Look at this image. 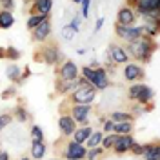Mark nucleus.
<instances>
[{
    "label": "nucleus",
    "instance_id": "obj_44",
    "mask_svg": "<svg viewBox=\"0 0 160 160\" xmlns=\"http://www.w3.org/2000/svg\"><path fill=\"white\" fill-rule=\"evenodd\" d=\"M102 24H104V18H98V20H97V26H95V33H97V31H100Z\"/></svg>",
    "mask_w": 160,
    "mask_h": 160
},
{
    "label": "nucleus",
    "instance_id": "obj_48",
    "mask_svg": "<svg viewBox=\"0 0 160 160\" xmlns=\"http://www.w3.org/2000/svg\"><path fill=\"white\" fill-rule=\"evenodd\" d=\"M73 2H75V4H80V2H82V0H73Z\"/></svg>",
    "mask_w": 160,
    "mask_h": 160
},
{
    "label": "nucleus",
    "instance_id": "obj_40",
    "mask_svg": "<svg viewBox=\"0 0 160 160\" xmlns=\"http://www.w3.org/2000/svg\"><path fill=\"white\" fill-rule=\"evenodd\" d=\"M129 153H133V155H142V144H138L137 140L133 142V146H131Z\"/></svg>",
    "mask_w": 160,
    "mask_h": 160
},
{
    "label": "nucleus",
    "instance_id": "obj_10",
    "mask_svg": "<svg viewBox=\"0 0 160 160\" xmlns=\"http://www.w3.org/2000/svg\"><path fill=\"white\" fill-rule=\"evenodd\" d=\"M115 33L122 42H133V40H138L140 38V33L137 26H120L115 22Z\"/></svg>",
    "mask_w": 160,
    "mask_h": 160
},
{
    "label": "nucleus",
    "instance_id": "obj_39",
    "mask_svg": "<svg viewBox=\"0 0 160 160\" xmlns=\"http://www.w3.org/2000/svg\"><path fill=\"white\" fill-rule=\"evenodd\" d=\"M113 126H115V122L111 118H106L104 120V131L102 133H113Z\"/></svg>",
    "mask_w": 160,
    "mask_h": 160
},
{
    "label": "nucleus",
    "instance_id": "obj_11",
    "mask_svg": "<svg viewBox=\"0 0 160 160\" xmlns=\"http://www.w3.org/2000/svg\"><path fill=\"white\" fill-rule=\"evenodd\" d=\"M51 18L46 20V22H42L40 26H37L35 29L31 31V40L35 42V44H42V42H46V40H49L51 37Z\"/></svg>",
    "mask_w": 160,
    "mask_h": 160
},
{
    "label": "nucleus",
    "instance_id": "obj_49",
    "mask_svg": "<svg viewBox=\"0 0 160 160\" xmlns=\"http://www.w3.org/2000/svg\"><path fill=\"white\" fill-rule=\"evenodd\" d=\"M51 160H58V158H51Z\"/></svg>",
    "mask_w": 160,
    "mask_h": 160
},
{
    "label": "nucleus",
    "instance_id": "obj_34",
    "mask_svg": "<svg viewBox=\"0 0 160 160\" xmlns=\"http://www.w3.org/2000/svg\"><path fill=\"white\" fill-rule=\"evenodd\" d=\"M11 122H13V113H2L0 115V133H2V129L8 128Z\"/></svg>",
    "mask_w": 160,
    "mask_h": 160
},
{
    "label": "nucleus",
    "instance_id": "obj_24",
    "mask_svg": "<svg viewBox=\"0 0 160 160\" xmlns=\"http://www.w3.org/2000/svg\"><path fill=\"white\" fill-rule=\"evenodd\" d=\"M13 24H15V17H13V13H11V11L0 9V29H9Z\"/></svg>",
    "mask_w": 160,
    "mask_h": 160
},
{
    "label": "nucleus",
    "instance_id": "obj_33",
    "mask_svg": "<svg viewBox=\"0 0 160 160\" xmlns=\"http://www.w3.org/2000/svg\"><path fill=\"white\" fill-rule=\"evenodd\" d=\"M104 153V149L100 148V146H97V148H89V149L86 151V158L88 160H97Z\"/></svg>",
    "mask_w": 160,
    "mask_h": 160
},
{
    "label": "nucleus",
    "instance_id": "obj_3",
    "mask_svg": "<svg viewBox=\"0 0 160 160\" xmlns=\"http://www.w3.org/2000/svg\"><path fill=\"white\" fill-rule=\"evenodd\" d=\"M78 86L66 98V104H93L97 98V89L84 77H78Z\"/></svg>",
    "mask_w": 160,
    "mask_h": 160
},
{
    "label": "nucleus",
    "instance_id": "obj_42",
    "mask_svg": "<svg viewBox=\"0 0 160 160\" xmlns=\"http://www.w3.org/2000/svg\"><path fill=\"white\" fill-rule=\"evenodd\" d=\"M69 26H71V28H73L75 31H78V28H80V17H75V18L71 20Z\"/></svg>",
    "mask_w": 160,
    "mask_h": 160
},
{
    "label": "nucleus",
    "instance_id": "obj_13",
    "mask_svg": "<svg viewBox=\"0 0 160 160\" xmlns=\"http://www.w3.org/2000/svg\"><path fill=\"white\" fill-rule=\"evenodd\" d=\"M133 142H135V138H133V133H131V135H118L111 149L115 151L117 155H124V153H129L131 146H133Z\"/></svg>",
    "mask_w": 160,
    "mask_h": 160
},
{
    "label": "nucleus",
    "instance_id": "obj_1",
    "mask_svg": "<svg viewBox=\"0 0 160 160\" xmlns=\"http://www.w3.org/2000/svg\"><path fill=\"white\" fill-rule=\"evenodd\" d=\"M126 51L129 55V58H133V62L137 64H149L153 53L157 51V40L155 38H146V37H140L138 40H133V42H128L126 46Z\"/></svg>",
    "mask_w": 160,
    "mask_h": 160
},
{
    "label": "nucleus",
    "instance_id": "obj_12",
    "mask_svg": "<svg viewBox=\"0 0 160 160\" xmlns=\"http://www.w3.org/2000/svg\"><path fill=\"white\" fill-rule=\"evenodd\" d=\"M77 122L73 120L69 113H60V118H58V129L62 133V137H71L75 129H77Z\"/></svg>",
    "mask_w": 160,
    "mask_h": 160
},
{
    "label": "nucleus",
    "instance_id": "obj_17",
    "mask_svg": "<svg viewBox=\"0 0 160 160\" xmlns=\"http://www.w3.org/2000/svg\"><path fill=\"white\" fill-rule=\"evenodd\" d=\"M77 86H78V80L57 78V80H55V93H57V95H69Z\"/></svg>",
    "mask_w": 160,
    "mask_h": 160
},
{
    "label": "nucleus",
    "instance_id": "obj_5",
    "mask_svg": "<svg viewBox=\"0 0 160 160\" xmlns=\"http://www.w3.org/2000/svg\"><path fill=\"white\" fill-rule=\"evenodd\" d=\"M64 104H66V102H64ZM66 106H69L68 113L73 117V120H75L77 124L88 126V118H89L91 111H93L91 104H66Z\"/></svg>",
    "mask_w": 160,
    "mask_h": 160
},
{
    "label": "nucleus",
    "instance_id": "obj_32",
    "mask_svg": "<svg viewBox=\"0 0 160 160\" xmlns=\"http://www.w3.org/2000/svg\"><path fill=\"white\" fill-rule=\"evenodd\" d=\"M20 55H22V53H20V51L15 48V46H9V48H6V58L11 60V62H17V60L20 58Z\"/></svg>",
    "mask_w": 160,
    "mask_h": 160
},
{
    "label": "nucleus",
    "instance_id": "obj_28",
    "mask_svg": "<svg viewBox=\"0 0 160 160\" xmlns=\"http://www.w3.org/2000/svg\"><path fill=\"white\" fill-rule=\"evenodd\" d=\"M117 133H106L104 137H102V142H100V148L104 151H109L113 148V144H115V140H117Z\"/></svg>",
    "mask_w": 160,
    "mask_h": 160
},
{
    "label": "nucleus",
    "instance_id": "obj_8",
    "mask_svg": "<svg viewBox=\"0 0 160 160\" xmlns=\"http://www.w3.org/2000/svg\"><path fill=\"white\" fill-rule=\"evenodd\" d=\"M108 57H109V62L111 64H128L129 62V55L126 48L122 44H117V42H111L109 48H108Z\"/></svg>",
    "mask_w": 160,
    "mask_h": 160
},
{
    "label": "nucleus",
    "instance_id": "obj_6",
    "mask_svg": "<svg viewBox=\"0 0 160 160\" xmlns=\"http://www.w3.org/2000/svg\"><path fill=\"white\" fill-rule=\"evenodd\" d=\"M86 151H88V148L84 144H77V142L69 140L66 144V148L62 149L60 157L64 160H84L86 158Z\"/></svg>",
    "mask_w": 160,
    "mask_h": 160
},
{
    "label": "nucleus",
    "instance_id": "obj_27",
    "mask_svg": "<svg viewBox=\"0 0 160 160\" xmlns=\"http://www.w3.org/2000/svg\"><path fill=\"white\" fill-rule=\"evenodd\" d=\"M144 88H146V84H144V82H135V84H131L129 89H128V98L133 100V102H137Z\"/></svg>",
    "mask_w": 160,
    "mask_h": 160
},
{
    "label": "nucleus",
    "instance_id": "obj_15",
    "mask_svg": "<svg viewBox=\"0 0 160 160\" xmlns=\"http://www.w3.org/2000/svg\"><path fill=\"white\" fill-rule=\"evenodd\" d=\"M135 22H137V13H135L133 8H128V6L120 8L118 15H117V24H120V26H135Z\"/></svg>",
    "mask_w": 160,
    "mask_h": 160
},
{
    "label": "nucleus",
    "instance_id": "obj_47",
    "mask_svg": "<svg viewBox=\"0 0 160 160\" xmlns=\"http://www.w3.org/2000/svg\"><path fill=\"white\" fill-rule=\"evenodd\" d=\"M20 160H31V157H22Z\"/></svg>",
    "mask_w": 160,
    "mask_h": 160
},
{
    "label": "nucleus",
    "instance_id": "obj_18",
    "mask_svg": "<svg viewBox=\"0 0 160 160\" xmlns=\"http://www.w3.org/2000/svg\"><path fill=\"white\" fill-rule=\"evenodd\" d=\"M53 0H33L29 15H51Z\"/></svg>",
    "mask_w": 160,
    "mask_h": 160
},
{
    "label": "nucleus",
    "instance_id": "obj_22",
    "mask_svg": "<svg viewBox=\"0 0 160 160\" xmlns=\"http://www.w3.org/2000/svg\"><path fill=\"white\" fill-rule=\"evenodd\" d=\"M153 98H155V91H153V88H149L146 84V88L142 89V93H140V97L137 102L142 104V106H149V104H153Z\"/></svg>",
    "mask_w": 160,
    "mask_h": 160
},
{
    "label": "nucleus",
    "instance_id": "obj_30",
    "mask_svg": "<svg viewBox=\"0 0 160 160\" xmlns=\"http://www.w3.org/2000/svg\"><path fill=\"white\" fill-rule=\"evenodd\" d=\"M13 118H17L18 122H28L29 120V113H28V109L22 104H18L15 108V111H13Z\"/></svg>",
    "mask_w": 160,
    "mask_h": 160
},
{
    "label": "nucleus",
    "instance_id": "obj_16",
    "mask_svg": "<svg viewBox=\"0 0 160 160\" xmlns=\"http://www.w3.org/2000/svg\"><path fill=\"white\" fill-rule=\"evenodd\" d=\"M142 157L146 160H160V144L158 140H153L149 144L142 146Z\"/></svg>",
    "mask_w": 160,
    "mask_h": 160
},
{
    "label": "nucleus",
    "instance_id": "obj_4",
    "mask_svg": "<svg viewBox=\"0 0 160 160\" xmlns=\"http://www.w3.org/2000/svg\"><path fill=\"white\" fill-rule=\"evenodd\" d=\"M82 77L89 82L91 86L95 88L97 91H104L109 88L111 80L109 75L104 68H91V66H84L82 68Z\"/></svg>",
    "mask_w": 160,
    "mask_h": 160
},
{
    "label": "nucleus",
    "instance_id": "obj_31",
    "mask_svg": "<svg viewBox=\"0 0 160 160\" xmlns=\"http://www.w3.org/2000/svg\"><path fill=\"white\" fill-rule=\"evenodd\" d=\"M44 138H46V135H44L42 128L38 124H33L31 126V142H44Z\"/></svg>",
    "mask_w": 160,
    "mask_h": 160
},
{
    "label": "nucleus",
    "instance_id": "obj_35",
    "mask_svg": "<svg viewBox=\"0 0 160 160\" xmlns=\"http://www.w3.org/2000/svg\"><path fill=\"white\" fill-rule=\"evenodd\" d=\"M75 33H77V31L73 29L71 26H66V28H62V38L66 40V42H69V40H73Z\"/></svg>",
    "mask_w": 160,
    "mask_h": 160
},
{
    "label": "nucleus",
    "instance_id": "obj_25",
    "mask_svg": "<svg viewBox=\"0 0 160 160\" xmlns=\"http://www.w3.org/2000/svg\"><path fill=\"white\" fill-rule=\"evenodd\" d=\"M109 118L113 122H133L135 120V115L129 113V111H113L109 115Z\"/></svg>",
    "mask_w": 160,
    "mask_h": 160
},
{
    "label": "nucleus",
    "instance_id": "obj_43",
    "mask_svg": "<svg viewBox=\"0 0 160 160\" xmlns=\"http://www.w3.org/2000/svg\"><path fill=\"white\" fill-rule=\"evenodd\" d=\"M0 160H11L9 153L8 151H0Z\"/></svg>",
    "mask_w": 160,
    "mask_h": 160
},
{
    "label": "nucleus",
    "instance_id": "obj_26",
    "mask_svg": "<svg viewBox=\"0 0 160 160\" xmlns=\"http://www.w3.org/2000/svg\"><path fill=\"white\" fill-rule=\"evenodd\" d=\"M6 75H8V78H9L13 84H20V75H22V69H20V66H17V64L13 62L11 66H8Z\"/></svg>",
    "mask_w": 160,
    "mask_h": 160
},
{
    "label": "nucleus",
    "instance_id": "obj_7",
    "mask_svg": "<svg viewBox=\"0 0 160 160\" xmlns=\"http://www.w3.org/2000/svg\"><path fill=\"white\" fill-rule=\"evenodd\" d=\"M124 78L128 80L129 84H135V82H142L146 78V69L142 68V64H137V62H128L124 66Z\"/></svg>",
    "mask_w": 160,
    "mask_h": 160
},
{
    "label": "nucleus",
    "instance_id": "obj_50",
    "mask_svg": "<svg viewBox=\"0 0 160 160\" xmlns=\"http://www.w3.org/2000/svg\"><path fill=\"white\" fill-rule=\"evenodd\" d=\"M0 144H2V138H0Z\"/></svg>",
    "mask_w": 160,
    "mask_h": 160
},
{
    "label": "nucleus",
    "instance_id": "obj_9",
    "mask_svg": "<svg viewBox=\"0 0 160 160\" xmlns=\"http://www.w3.org/2000/svg\"><path fill=\"white\" fill-rule=\"evenodd\" d=\"M57 78L77 80L78 78V66L73 60H64L60 64V68H57Z\"/></svg>",
    "mask_w": 160,
    "mask_h": 160
},
{
    "label": "nucleus",
    "instance_id": "obj_21",
    "mask_svg": "<svg viewBox=\"0 0 160 160\" xmlns=\"http://www.w3.org/2000/svg\"><path fill=\"white\" fill-rule=\"evenodd\" d=\"M133 129H135L133 122H115V126H113V133H117V135H131Z\"/></svg>",
    "mask_w": 160,
    "mask_h": 160
},
{
    "label": "nucleus",
    "instance_id": "obj_46",
    "mask_svg": "<svg viewBox=\"0 0 160 160\" xmlns=\"http://www.w3.org/2000/svg\"><path fill=\"white\" fill-rule=\"evenodd\" d=\"M6 58V48H0V60Z\"/></svg>",
    "mask_w": 160,
    "mask_h": 160
},
{
    "label": "nucleus",
    "instance_id": "obj_45",
    "mask_svg": "<svg viewBox=\"0 0 160 160\" xmlns=\"http://www.w3.org/2000/svg\"><path fill=\"white\" fill-rule=\"evenodd\" d=\"M137 2H138V0H126V6H128V8H135Z\"/></svg>",
    "mask_w": 160,
    "mask_h": 160
},
{
    "label": "nucleus",
    "instance_id": "obj_37",
    "mask_svg": "<svg viewBox=\"0 0 160 160\" xmlns=\"http://www.w3.org/2000/svg\"><path fill=\"white\" fill-rule=\"evenodd\" d=\"M0 9L13 11L15 9V0H0Z\"/></svg>",
    "mask_w": 160,
    "mask_h": 160
},
{
    "label": "nucleus",
    "instance_id": "obj_38",
    "mask_svg": "<svg viewBox=\"0 0 160 160\" xmlns=\"http://www.w3.org/2000/svg\"><path fill=\"white\" fill-rule=\"evenodd\" d=\"M80 4H82V17H84V18H88V17H89V4H91V0H82Z\"/></svg>",
    "mask_w": 160,
    "mask_h": 160
},
{
    "label": "nucleus",
    "instance_id": "obj_51",
    "mask_svg": "<svg viewBox=\"0 0 160 160\" xmlns=\"http://www.w3.org/2000/svg\"><path fill=\"white\" fill-rule=\"evenodd\" d=\"M0 151H2V149H0Z\"/></svg>",
    "mask_w": 160,
    "mask_h": 160
},
{
    "label": "nucleus",
    "instance_id": "obj_36",
    "mask_svg": "<svg viewBox=\"0 0 160 160\" xmlns=\"http://www.w3.org/2000/svg\"><path fill=\"white\" fill-rule=\"evenodd\" d=\"M15 95H17V86H11V88H8V89L2 91L0 98H2V100H9V98H13Z\"/></svg>",
    "mask_w": 160,
    "mask_h": 160
},
{
    "label": "nucleus",
    "instance_id": "obj_2",
    "mask_svg": "<svg viewBox=\"0 0 160 160\" xmlns=\"http://www.w3.org/2000/svg\"><path fill=\"white\" fill-rule=\"evenodd\" d=\"M35 62H40V64H48V66H58L64 62V55L60 51L58 44L55 40H46L42 42L38 48L35 49V55H33Z\"/></svg>",
    "mask_w": 160,
    "mask_h": 160
},
{
    "label": "nucleus",
    "instance_id": "obj_20",
    "mask_svg": "<svg viewBox=\"0 0 160 160\" xmlns=\"http://www.w3.org/2000/svg\"><path fill=\"white\" fill-rule=\"evenodd\" d=\"M91 133H93L91 126H82V128H77L71 137H73V142H77V144H86V140L89 138Z\"/></svg>",
    "mask_w": 160,
    "mask_h": 160
},
{
    "label": "nucleus",
    "instance_id": "obj_41",
    "mask_svg": "<svg viewBox=\"0 0 160 160\" xmlns=\"http://www.w3.org/2000/svg\"><path fill=\"white\" fill-rule=\"evenodd\" d=\"M29 77H31V68H29V66H26L24 71H22V75H20V84H22L24 80H28Z\"/></svg>",
    "mask_w": 160,
    "mask_h": 160
},
{
    "label": "nucleus",
    "instance_id": "obj_29",
    "mask_svg": "<svg viewBox=\"0 0 160 160\" xmlns=\"http://www.w3.org/2000/svg\"><path fill=\"white\" fill-rule=\"evenodd\" d=\"M102 137H104V133H102V131H93V133L89 135V138L86 140V148L89 149V148H97V146H100Z\"/></svg>",
    "mask_w": 160,
    "mask_h": 160
},
{
    "label": "nucleus",
    "instance_id": "obj_14",
    "mask_svg": "<svg viewBox=\"0 0 160 160\" xmlns=\"http://www.w3.org/2000/svg\"><path fill=\"white\" fill-rule=\"evenodd\" d=\"M133 9H135L137 15L146 17V15L153 13V11H160V0H138Z\"/></svg>",
    "mask_w": 160,
    "mask_h": 160
},
{
    "label": "nucleus",
    "instance_id": "obj_19",
    "mask_svg": "<svg viewBox=\"0 0 160 160\" xmlns=\"http://www.w3.org/2000/svg\"><path fill=\"white\" fill-rule=\"evenodd\" d=\"M48 153L46 142H31V160H42Z\"/></svg>",
    "mask_w": 160,
    "mask_h": 160
},
{
    "label": "nucleus",
    "instance_id": "obj_23",
    "mask_svg": "<svg viewBox=\"0 0 160 160\" xmlns=\"http://www.w3.org/2000/svg\"><path fill=\"white\" fill-rule=\"evenodd\" d=\"M51 15H29V18L26 22V28L29 31H33L37 26H40L42 22H46V20H49Z\"/></svg>",
    "mask_w": 160,
    "mask_h": 160
}]
</instances>
